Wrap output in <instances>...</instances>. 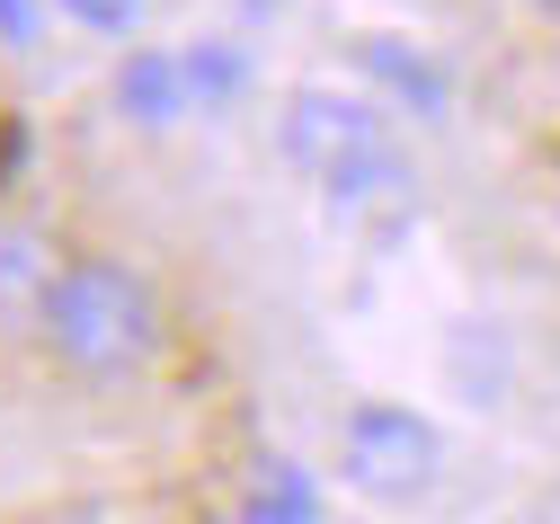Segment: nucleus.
<instances>
[{
  "mask_svg": "<svg viewBox=\"0 0 560 524\" xmlns=\"http://www.w3.org/2000/svg\"><path fill=\"white\" fill-rule=\"evenodd\" d=\"M187 81H196V107H223V98H241L249 62L232 45H187Z\"/></svg>",
  "mask_w": 560,
  "mask_h": 524,
  "instance_id": "423d86ee",
  "label": "nucleus"
},
{
  "mask_svg": "<svg viewBox=\"0 0 560 524\" xmlns=\"http://www.w3.org/2000/svg\"><path fill=\"white\" fill-rule=\"evenodd\" d=\"M357 62L374 71V81H383L409 116H445V71L418 54V45H400V36H365V45H357Z\"/></svg>",
  "mask_w": 560,
  "mask_h": 524,
  "instance_id": "39448f33",
  "label": "nucleus"
},
{
  "mask_svg": "<svg viewBox=\"0 0 560 524\" xmlns=\"http://www.w3.org/2000/svg\"><path fill=\"white\" fill-rule=\"evenodd\" d=\"M276 142H285V170H303L329 205H392L409 187V152L392 142L383 107L357 90H294L285 116H276Z\"/></svg>",
  "mask_w": 560,
  "mask_h": 524,
  "instance_id": "f03ea898",
  "label": "nucleus"
},
{
  "mask_svg": "<svg viewBox=\"0 0 560 524\" xmlns=\"http://www.w3.org/2000/svg\"><path fill=\"white\" fill-rule=\"evenodd\" d=\"M249 524H320L312 480H303V471H267V489L249 498Z\"/></svg>",
  "mask_w": 560,
  "mask_h": 524,
  "instance_id": "0eeeda50",
  "label": "nucleus"
},
{
  "mask_svg": "<svg viewBox=\"0 0 560 524\" xmlns=\"http://www.w3.org/2000/svg\"><path fill=\"white\" fill-rule=\"evenodd\" d=\"M196 107V81H187V45H152L116 71V116L125 125H178Z\"/></svg>",
  "mask_w": 560,
  "mask_h": 524,
  "instance_id": "20e7f679",
  "label": "nucleus"
},
{
  "mask_svg": "<svg viewBox=\"0 0 560 524\" xmlns=\"http://www.w3.org/2000/svg\"><path fill=\"white\" fill-rule=\"evenodd\" d=\"M338 454H347V489L374 498V506H418V498L445 480V435L418 418V409H400V400L347 409Z\"/></svg>",
  "mask_w": 560,
  "mask_h": 524,
  "instance_id": "7ed1b4c3",
  "label": "nucleus"
},
{
  "mask_svg": "<svg viewBox=\"0 0 560 524\" xmlns=\"http://www.w3.org/2000/svg\"><path fill=\"white\" fill-rule=\"evenodd\" d=\"M36 321H45V347L90 383H125L161 356V293L125 258H62Z\"/></svg>",
  "mask_w": 560,
  "mask_h": 524,
  "instance_id": "f257e3e1",
  "label": "nucleus"
},
{
  "mask_svg": "<svg viewBox=\"0 0 560 524\" xmlns=\"http://www.w3.org/2000/svg\"><path fill=\"white\" fill-rule=\"evenodd\" d=\"M45 27H36V0H0V45H10V54H27Z\"/></svg>",
  "mask_w": 560,
  "mask_h": 524,
  "instance_id": "1a4fd4ad",
  "label": "nucleus"
},
{
  "mask_svg": "<svg viewBox=\"0 0 560 524\" xmlns=\"http://www.w3.org/2000/svg\"><path fill=\"white\" fill-rule=\"evenodd\" d=\"M143 10H152V0H62V19H72V27H90V36H125Z\"/></svg>",
  "mask_w": 560,
  "mask_h": 524,
  "instance_id": "6e6552de",
  "label": "nucleus"
}]
</instances>
